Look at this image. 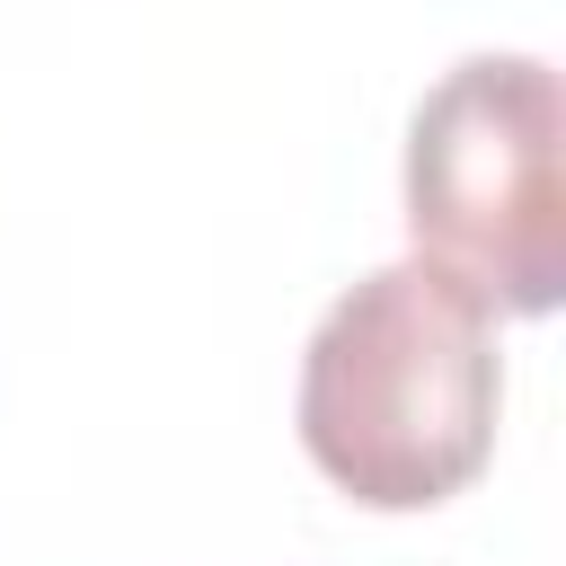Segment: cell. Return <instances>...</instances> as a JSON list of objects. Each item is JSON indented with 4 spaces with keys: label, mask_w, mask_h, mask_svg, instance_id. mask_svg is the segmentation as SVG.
Returning <instances> with one entry per match:
<instances>
[{
    "label": "cell",
    "mask_w": 566,
    "mask_h": 566,
    "mask_svg": "<svg viewBox=\"0 0 566 566\" xmlns=\"http://www.w3.org/2000/svg\"><path fill=\"white\" fill-rule=\"evenodd\" d=\"M407 230L433 274L486 310L548 318L566 292L557 71L531 53H469L407 124Z\"/></svg>",
    "instance_id": "obj_2"
},
{
    "label": "cell",
    "mask_w": 566,
    "mask_h": 566,
    "mask_svg": "<svg viewBox=\"0 0 566 566\" xmlns=\"http://www.w3.org/2000/svg\"><path fill=\"white\" fill-rule=\"evenodd\" d=\"M495 310L424 256L363 274L301 354V442L371 513L451 504L495 451Z\"/></svg>",
    "instance_id": "obj_1"
}]
</instances>
